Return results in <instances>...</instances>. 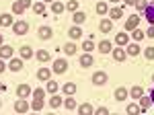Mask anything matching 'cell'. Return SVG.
<instances>
[{"mask_svg":"<svg viewBox=\"0 0 154 115\" xmlns=\"http://www.w3.org/2000/svg\"><path fill=\"white\" fill-rule=\"evenodd\" d=\"M29 6H33L31 0H17V2L12 4V12H14V14H23V11L29 8Z\"/></svg>","mask_w":154,"mask_h":115,"instance_id":"cell-1","label":"cell"},{"mask_svg":"<svg viewBox=\"0 0 154 115\" xmlns=\"http://www.w3.org/2000/svg\"><path fill=\"white\" fill-rule=\"evenodd\" d=\"M12 31L17 35H25L29 31V23L27 21H17V23H12Z\"/></svg>","mask_w":154,"mask_h":115,"instance_id":"cell-2","label":"cell"},{"mask_svg":"<svg viewBox=\"0 0 154 115\" xmlns=\"http://www.w3.org/2000/svg\"><path fill=\"white\" fill-rule=\"evenodd\" d=\"M138 25H140V14H131V17H128V21H125V31L138 29Z\"/></svg>","mask_w":154,"mask_h":115,"instance_id":"cell-3","label":"cell"},{"mask_svg":"<svg viewBox=\"0 0 154 115\" xmlns=\"http://www.w3.org/2000/svg\"><path fill=\"white\" fill-rule=\"evenodd\" d=\"M66 70H68V62H66L64 58H58V60L54 62V72H56V74H64Z\"/></svg>","mask_w":154,"mask_h":115,"instance_id":"cell-4","label":"cell"},{"mask_svg":"<svg viewBox=\"0 0 154 115\" xmlns=\"http://www.w3.org/2000/svg\"><path fill=\"white\" fill-rule=\"evenodd\" d=\"M37 35H39V39H51V35H54V31H51V27H48V25H43V27H39V31H37Z\"/></svg>","mask_w":154,"mask_h":115,"instance_id":"cell-5","label":"cell"},{"mask_svg":"<svg viewBox=\"0 0 154 115\" xmlns=\"http://www.w3.org/2000/svg\"><path fill=\"white\" fill-rule=\"evenodd\" d=\"M105 82H107V74H105V72H101V70H99V72L93 74V84L101 86V84H105Z\"/></svg>","mask_w":154,"mask_h":115,"instance_id":"cell-6","label":"cell"},{"mask_svg":"<svg viewBox=\"0 0 154 115\" xmlns=\"http://www.w3.org/2000/svg\"><path fill=\"white\" fill-rule=\"evenodd\" d=\"M8 68H11L12 72H21V70H23V60H21V58H12Z\"/></svg>","mask_w":154,"mask_h":115,"instance_id":"cell-7","label":"cell"},{"mask_svg":"<svg viewBox=\"0 0 154 115\" xmlns=\"http://www.w3.org/2000/svg\"><path fill=\"white\" fill-rule=\"evenodd\" d=\"M29 109H31V107L25 103V99H19V101L14 103V111H17V113H27Z\"/></svg>","mask_w":154,"mask_h":115,"instance_id":"cell-8","label":"cell"},{"mask_svg":"<svg viewBox=\"0 0 154 115\" xmlns=\"http://www.w3.org/2000/svg\"><path fill=\"white\" fill-rule=\"evenodd\" d=\"M17 95H19V99H25V97H29V95H31V86H29V84H19V89H17Z\"/></svg>","mask_w":154,"mask_h":115,"instance_id":"cell-9","label":"cell"},{"mask_svg":"<svg viewBox=\"0 0 154 115\" xmlns=\"http://www.w3.org/2000/svg\"><path fill=\"white\" fill-rule=\"evenodd\" d=\"M93 64H95V60L91 56V51H86V54L80 58V66H82V68H88V66H93Z\"/></svg>","mask_w":154,"mask_h":115,"instance_id":"cell-10","label":"cell"},{"mask_svg":"<svg viewBox=\"0 0 154 115\" xmlns=\"http://www.w3.org/2000/svg\"><path fill=\"white\" fill-rule=\"evenodd\" d=\"M144 14H146V21H148L150 25H154V2L146 6V11H144Z\"/></svg>","mask_w":154,"mask_h":115,"instance_id":"cell-11","label":"cell"},{"mask_svg":"<svg viewBox=\"0 0 154 115\" xmlns=\"http://www.w3.org/2000/svg\"><path fill=\"white\" fill-rule=\"evenodd\" d=\"M99 29H101L103 33H111V31H113V23H111V21H107V19H103V21L99 23Z\"/></svg>","mask_w":154,"mask_h":115,"instance_id":"cell-12","label":"cell"},{"mask_svg":"<svg viewBox=\"0 0 154 115\" xmlns=\"http://www.w3.org/2000/svg\"><path fill=\"white\" fill-rule=\"evenodd\" d=\"M111 54H113V58H115V60H117V62H123V60H125V58H128V51H123V49H121V45H119L117 49H113V51H111Z\"/></svg>","mask_w":154,"mask_h":115,"instance_id":"cell-13","label":"cell"},{"mask_svg":"<svg viewBox=\"0 0 154 115\" xmlns=\"http://www.w3.org/2000/svg\"><path fill=\"white\" fill-rule=\"evenodd\" d=\"M115 43H117V45H128V43H130L128 33H117L115 35Z\"/></svg>","mask_w":154,"mask_h":115,"instance_id":"cell-14","label":"cell"},{"mask_svg":"<svg viewBox=\"0 0 154 115\" xmlns=\"http://www.w3.org/2000/svg\"><path fill=\"white\" fill-rule=\"evenodd\" d=\"M68 35H70V39H80V37H82V29L74 25V27H70V31H68Z\"/></svg>","mask_w":154,"mask_h":115,"instance_id":"cell-15","label":"cell"},{"mask_svg":"<svg viewBox=\"0 0 154 115\" xmlns=\"http://www.w3.org/2000/svg\"><path fill=\"white\" fill-rule=\"evenodd\" d=\"M99 51H101V54H111V51H113L111 41H101V43H99Z\"/></svg>","mask_w":154,"mask_h":115,"instance_id":"cell-16","label":"cell"},{"mask_svg":"<svg viewBox=\"0 0 154 115\" xmlns=\"http://www.w3.org/2000/svg\"><path fill=\"white\" fill-rule=\"evenodd\" d=\"M12 49L11 45H0V58H12Z\"/></svg>","mask_w":154,"mask_h":115,"instance_id":"cell-17","label":"cell"},{"mask_svg":"<svg viewBox=\"0 0 154 115\" xmlns=\"http://www.w3.org/2000/svg\"><path fill=\"white\" fill-rule=\"evenodd\" d=\"M66 11V6L62 4V2H58V0H54V4H51V12L54 14H60V12H64Z\"/></svg>","mask_w":154,"mask_h":115,"instance_id":"cell-18","label":"cell"},{"mask_svg":"<svg viewBox=\"0 0 154 115\" xmlns=\"http://www.w3.org/2000/svg\"><path fill=\"white\" fill-rule=\"evenodd\" d=\"M115 99H117V101H123V99H128V89H123V86L115 89Z\"/></svg>","mask_w":154,"mask_h":115,"instance_id":"cell-19","label":"cell"},{"mask_svg":"<svg viewBox=\"0 0 154 115\" xmlns=\"http://www.w3.org/2000/svg\"><path fill=\"white\" fill-rule=\"evenodd\" d=\"M78 113H80V115H91V113H93V105H88V103L78 105Z\"/></svg>","mask_w":154,"mask_h":115,"instance_id":"cell-20","label":"cell"},{"mask_svg":"<svg viewBox=\"0 0 154 115\" xmlns=\"http://www.w3.org/2000/svg\"><path fill=\"white\" fill-rule=\"evenodd\" d=\"M49 76H51V72H49L48 68H41L39 72H37V78H39V80H45V82H48Z\"/></svg>","mask_w":154,"mask_h":115,"instance_id":"cell-21","label":"cell"},{"mask_svg":"<svg viewBox=\"0 0 154 115\" xmlns=\"http://www.w3.org/2000/svg\"><path fill=\"white\" fill-rule=\"evenodd\" d=\"M0 25H2V27H6V25H12V14H8V12L0 14Z\"/></svg>","mask_w":154,"mask_h":115,"instance_id":"cell-22","label":"cell"},{"mask_svg":"<svg viewBox=\"0 0 154 115\" xmlns=\"http://www.w3.org/2000/svg\"><path fill=\"white\" fill-rule=\"evenodd\" d=\"M109 14H111V19H121V17H123V6L111 8V11H109Z\"/></svg>","mask_w":154,"mask_h":115,"instance_id":"cell-23","label":"cell"},{"mask_svg":"<svg viewBox=\"0 0 154 115\" xmlns=\"http://www.w3.org/2000/svg\"><path fill=\"white\" fill-rule=\"evenodd\" d=\"M130 95L134 97V99H140V97L144 95V89H142V86H138V84H136V86H134V89L130 91Z\"/></svg>","mask_w":154,"mask_h":115,"instance_id":"cell-24","label":"cell"},{"mask_svg":"<svg viewBox=\"0 0 154 115\" xmlns=\"http://www.w3.org/2000/svg\"><path fill=\"white\" fill-rule=\"evenodd\" d=\"M140 54V45L138 43H130L128 45V56H138Z\"/></svg>","mask_w":154,"mask_h":115,"instance_id":"cell-25","label":"cell"},{"mask_svg":"<svg viewBox=\"0 0 154 115\" xmlns=\"http://www.w3.org/2000/svg\"><path fill=\"white\" fill-rule=\"evenodd\" d=\"M35 58L39 60V62H48V60H49V51H45V49H39V51L35 54Z\"/></svg>","mask_w":154,"mask_h":115,"instance_id":"cell-26","label":"cell"},{"mask_svg":"<svg viewBox=\"0 0 154 115\" xmlns=\"http://www.w3.org/2000/svg\"><path fill=\"white\" fill-rule=\"evenodd\" d=\"M64 54H66V56H74V54H76V45H74V43H66V45H64Z\"/></svg>","mask_w":154,"mask_h":115,"instance_id":"cell-27","label":"cell"},{"mask_svg":"<svg viewBox=\"0 0 154 115\" xmlns=\"http://www.w3.org/2000/svg\"><path fill=\"white\" fill-rule=\"evenodd\" d=\"M31 56H33V49H31L29 45L21 47V58H23V60H27V58H31Z\"/></svg>","mask_w":154,"mask_h":115,"instance_id":"cell-28","label":"cell"},{"mask_svg":"<svg viewBox=\"0 0 154 115\" xmlns=\"http://www.w3.org/2000/svg\"><path fill=\"white\" fill-rule=\"evenodd\" d=\"M58 89H60V86H58V82L49 78V80H48V89H45V91H48V92H54V95H56V92H58Z\"/></svg>","mask_w":154,"mask_h":115,"instance_id":"cell-29","label":"cell"},{"mask_svg":"<svg viewBox=\"0 0 154 115\" xmlns=\"http://www.w3.org/2000/svg\"><path fill=\"white\" fill-rule=\"evenodd\" d=\"M95 11H97V14H105L107 11H109V6H107L105 2H97V6H95Z\"/></svg>","mask_w":154,"mask_h":115,"instance_id":"cell-30","label":"cell"},{"mask_svg":"<svg viewBox=\"0 0 154 115\" xmlns=\"http://www.w3.org/2000/svg\"><path fill=\"white\" fill-rule=\"evenodd\" d=\"M84 21H86V14H84V12H74V23L76 25H80V23H84Z\"/></svg>","mask_w":154,"mask_h":115,"instance_id":"cell-31","label":"cell"},{"mask_svg":"<svg viewBox=\"0 0 154 115\" xmlns=\"http://www.w3.org/2000/svg\"><path fill=\"white\" fill-rule=\"evenodd\" d=\"M144 31H140V29H134V31H131V37H134V41H142L144 39Z\"/></svg>","mask_w":154,"mask_h":115,"instance_id":"cell-32","label":"cell"},{"mask_svg":"<svg viewBox=\"0 0 154 115\" xmlns=\"http://www.w3.org/2000/svg\"><path fill=\"white\" fill-rule=\"evenodd\" d=\"M60 105H62V97L54 95V97L49 99V107H54V109H56V107H60Z\"/></svg>","mask_w":154,"mask_h":115,"instance_id":"cell-33","label":"cell"},{"mask_svg":"<svg viewBox=\"0 0 154 115\" xmlns=\"http://www.w3.org/2000/svg\"><path fill=\"white\" fill-rule=\"evenodd\" d=\"M64 92H66V95H74V92H76V84H74V82L64 84Z\"/></svg>","mask_w":154,"mask_h":115,"instance_id":"cell-34","label":"cell"},{"mask_svg":"<svg viewBox=\"0 0 154 115\" xmlns=\"http://www.w3.org/2000/svg\"><path fill=\"white\" fill-rule=\"evenodd\" d=\"M128 113H130V115H136V113H144V109H140L138 105H128Z\"/></svg>","mask_w":154,"mask_h":115,"instance_id":"cell-35","label":"cell"},{"mask_svg":"<svg viewBox=\"0 0 154 115\" xmlns=\"http://www.w3.org/2000/svg\"><path fill=\"white\" fill-rule=\"evenodd\" d=\"M31 109H33V111H41V109H43V99H35L33 105H31Z\"/></svg>","mask_w":154,"mask_h":115,"instance_id":"cell-36","label":"cell"},{"mask_svg":"<svg viewBox=\"0 0 154 115\" xmlns=\"http://www.w3.org/2000/svg\"><path fill=\"white\" fill-rule=\"evenodd\" d=\"M64 107H66L68 111H72V109H76L78 105H76V101H74V99H66V101H64Z\"/></svg>","mask_w":154,"mask_h":115,"instance_id":"cell-37","label":"cell"},{"mask_svg":"<svg viewBox=\"0 0 154 115\" xmlns=\"http://www.w3.org/2000/svg\"><path fill=\"white\" fill-rule=\"evenodd\" d=\"M76 8H78V0H70L66 4V11H70V12H76Z\"/></svg>","mask_w":154,"mask_h":115,"instance_id":"cell-38","label":"cell"},{"mask_svg":"<svg viewBox=\"0 0 154 115\" xmlns=\"http://www.w3.org/2000/svg\"><path fill=\"white\" fill-rule=\"evenodd\" d=\"M33 11H35L37 14H43V12H45V6H43V2H35V4H33Z\"/></svg>","mask_w":154,"mask_h":115,"instance_id":"cell-39","label":"cell"},{"mask_svg":"<svg viewBox=\"0 0 154 115\" xmlns=\"http://www.w3.org/2000/svg\"><path fill=\"white\" fill-rule=\"evenodd\" d=\"M150 103H152V99H146V97H140V105H142V109L146 111V107H150Z\"/></svg>","mask_w":154,"mask_h":115,"instance_id":"cell-40","label":"cell"},{"mask_svg":"<svg viewBox=\"0 0 154 115\" xmlns=\"http://www.w3.org/2000/svg\"><path fill=\"white\" fill-rule=\"evenodd\" d=\"M138 11H146V6H148V2L146 0H136V4H134Z\"/></svg>","mask_w":154,"mask_h":115,"instance_id":"cell-41","label":"cell"},{"mask_svg":"<svg viewBox=\"0 0 154 115\" xmlns=\"http://www.w3.org/2000/svg\"><path fill=\"white\" fill-rule=\"evenodd\" d=\"M82 47H84V51H93L95 49V43L93 41H82Z\"/></svg>","mask_w":154,"mask_h":115,"instance_id":"cell-42","label":"cell"},{"mask_svg":"<svg viewBox=\"0 0 154 115\" xmlns=\"http://www.w3.org/2000/svg\"><path fill=\"white\" fill-rule=\"evenodd\" d=\"M144 56L148 58V60H154V47H146L144 49Z\"/></svg>","mask_w":154,"mask_h":115,"instance_id":"cell-43","label":"cell"},{"mask_svg":"<svg viewBox=\"0 0 154 115\" xmlns=\"http://www.w3.org/2000/svg\"><path fill=\"white\" fill-rule=\"evenodd\" d=\"M45 92H48V91H43V89H37V91H33V97H35V99H43V97H45Z\"/></svg>","mask_w":154,"mask_h":115,"instance_id":"cell-44","label":"cell"},{"mask_svg":"<svg viewBox=\"0 0 154 115\" xmlns=\"http://www.w3.org/2000/svg\"><path fill=\"white\" fill-rule=\"evenodd\" d=\"M95 113H97V115H107V113H109V109H107V107H99Z\"/></svg>","mask_w":154,"mask_h":115,"instance_id":"cell-45","label":"cell"},{"mask_svg":"<svg viewBox=\"0 0 154 115\" xmlns=\"http://www.w3.org/2000/svg\"><path fill=\"white\" fill-rule=\"evenodd\" d=\"M4 70H6V64H4V60H2V58H0V74H2V72H4Z\"/></svg>","mask_w":154,"mask_h":115,"instance_id":"cell-46","label":"cell"},{"mask_svg":"<svg viewBox=\"0 0 154 115\" xmlns=\"http://www.w3.org/2000/svg\"><path fill=\"white\" fill-rule=\"evenodd\" d=\"M146 35H148V37H154V25L148 29V31H146Z\"/></svg>","mask_w":154,"mask_h":115,"instance_id":"cell-47","label":"cell"},{"mask_svg":"<svg viewBox=\"0 0 154 115\" xmlns=\"http://www.w3.org/2000/svg\"><path fill=\"white\" fill-rule=\"evenodd\" d=\"M125 4H136V0H125Z\"/></svg>","mask_w":154,"mask_h":115,"instance_id":"cell-48","label":"cell"},{"mask_svg":"<svg viewBox=\"0 0 154 115\" xmlns=\"http://www.w3.org/2000/svg\"><path fill=\"white\" fill-rule=\"evenodd\" d=\"M150 99H152V103H154V89H152V92H150Z\"/></svg>","mask_w":154,"mask_h":115,"instance_id":"cell-49","label":"cell"},{"mask_svg":"<svg viewBox=\"0 0 154 115\" xmlns=\"http://www.w3.org/2000/svg\"><path fill=\"white\" fill-rule=\"evenodd\" d=\"M2 41H4V37H2V35H0V45H2Z\"/></svg>","mask_w":154,"mask_h":115,"instance_id":"cell-50","label":"cell"},{"mask_svg":"<svg viewBox=\"0 0 154 115\" xmlns=\"http://www.w3.org/2000/svg\"><path fill=\"white\" fill-rule=\"evenodd\" d=\"M109 2H119V0H109Z\"/></svg>","mask_w":154,"mask_h":115,"instance_id":"cell-51","label":"cell"},{"mask_svg":"<svg viewBox=\"0 0 154 115\" xmlns=\"http://www.w3.org/2000/svg\"><path fill=\"white\" fill-rule=\"evenodd\" d=\"M43 2H54V0H43Z\"/></svg>","mask_w":154,"mask_h":115,"instance_id":"cell-52","label":"cell"},{"mask_svg":"<svg viewBox=\"0 0 154 115\" xmlns=\"http://www.w3.org/2000/svg\"><path fill=\"white\" fill-rule=\"evenodd\" d=\"M0 107H2V103H0Z\"/></svg>","mask_w":154,"mask_h":115,"instance_id":"cell-53","label":"cell"},{"mask_svg":"<svg viewBox=\"0 0 154 115\" xmlns=\"http://www.w3.org/2000/svg\"><path fill=\"white\" fill-rule=\"evenodd\" d=\"M152 80H154V76H152Z\"/></svg>","mask_w":154,"mask_h":115,"instance_id":"cell-54","label":"cell"},{"mask_svg":"<svg viewBox=\"0 0 154 115\" xmlns=\"http://www.w3.org/2000/svg\"><path fill=\"white\" fill-rule=\"evenodd\" d=\"M152 2H154V0H152Z\"/></svg>","mask_w":154,"mask_h":115,"instance_id":"cell-55","label":"cell"}]
</instances>
